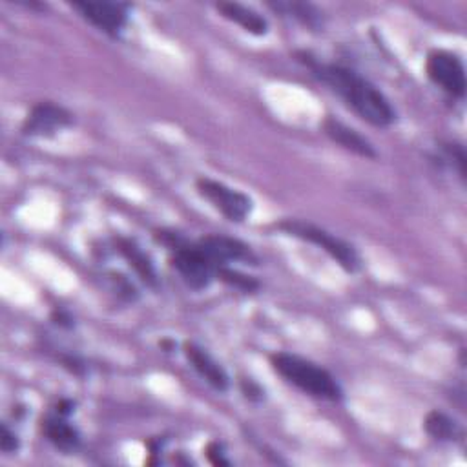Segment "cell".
Wrapping results in <instances>:
<instances>
[{
  "label": "cell",
  "mask_w": 467,
  "mask_h": 467,
  "mask_svg": "<svg viewBox=\"0 0 467 467\" xmlns=\"http://www.w3.org/2000/svg\"><path fill=\"white\" fill-rule=\"evenodd\" d=\"M296 57L313 71V75L322 84L334 91L349 108H352L354 114H358V117H361L369 125L377 128H388L397 121V112L391 107L389 99L375 84L369 82L354 70L340 64L320 62L307 51H298Z\"/></svg>",
  "instance_id": "1"
},
{
  "label": "cell",
  "mask_w": 467,
  "mask_h": 467,
  "mask_svg": "<svg viewBox=\"0 0 467 467\" xmlns=\"http://www.w3.org/2000/svg\"><path fill=\"white\" fill-rule=\"evenodd\" d=\"M200 248L209 256V259L218 266H227L230 261H247L256 265L257 257L250 250L248 245L236 238L221 236V234H210L198 241Z\"/></svg>",
  "instance_id": "9"
},
{
  "label": "cell",
  "mask_w": 467,
  "mask_h": 467,
  "mask_svg": "<svg viewBox=\"0 0 467 467\" xmlns=\"http://www.w3.org/2000/svg\"><path fill=\"white\" fill-rule=\"evenodd\" d=\"M42 433L57 449L64 453H71L80 445L79 431L62 415L46 416L42 420Z\"/></svg>",
  "instance_id": "13"
},
{
  "label": "cell",
  "mask_w": 467,
  "mask_h": 467,
  "mask_svg": "<svg viewBox=\"0 0 467 467\" xmlns=\"http://www.w3.org/2000/svg\"><path fill=\"white\" fill-rule=\"evenodd\" d=\"M268 6L277 12L284 14L300 24H304L309 30H322L323 28V17L322 12L307 3H268Z\"/></svg>",
  "instance_id": "15"
},
{
  "label": "cell",
  "mask_w": 467,
  "mask_h": 467,
  "mask_svg": "<svg viewBox=\"0 0 467 467\" xmlns=\"http://www.w3.org/2000/svg\"><path fill=\"white\" fill-rule=\"evenodd\" d=\"M322 128L327 134V137L331 141H334L336 145H340L341 148H345V150H349V152H352L360 157H365V159H377L378 157V152L375 150V146H372L361 134L349 128L341 121H338L334 117H327L323 121Z\"/></svg>",
  "instance_id": "11"
},
{
  "label": "cell",
  "mask_w": 467,
  "mask_h": 467,
  "mask_svg": "<svg viewBox=\"0 0 467 467\" xmlns=\"http://www.w3.org/2000/svg\"><path fill=\"white\" fill-rule=\"evenodd\" d=\"M218 277L221 279L223 284L238 289V291H243V293H254L259 289V282L257 279H254L252 276H247V274H241L238 270H232L229 266H221L218 270Z\"/></svg>",
  "instance_id": "17"
},
{
  "label": "cell",
  "mask_w": 467,
  "mask_h": 467,
  "mask_svg": "<svg viewBox=\"0 0 467 467\" xmlns=\"http://www.w3.org/2000/svg\"><path fill=\"white\" fill-rule=\"evenodd\" d=\"M184 356L186 360L191 361V365L198 370V375L216 391L219 393H225L229 391V386H230V380H229V375L227 370L200 345L192 343V341H186L184 343Z\"/></svg>",
  "instance_id": "10"
},
{
  "label": "cell",
  "mask_w": 467,
  "mask_h": 467,
  "mask_svg": "<svg viewBox=\"0 0 467 467\" xmlns=\"http://www.w3.org/2000/svg\"><path fill=\"white\" fill-rule=\"evenodd\" d=\"M155 239L172 250L170 265L191 289L203 291L214 282V277H218L219 268L209 259L198 243L184 241L177 232L168 230L155 232Z\"/></svg>",
  "instance_id": "3"
},
{
  "label": "cell",
  "mask_w": 467,
  "mask_h": 467,
  "mask_svg": "<svg viewBox=\"0 0 467 467\" xmlns=\"http://www.w3.org/2000/svg\"><path fill=\"white\" fill-rule=\"evenodd\" d=\"M196 186L198 192L232 223L245 221L252 212V200L241 191L230 189L225 182L214 181L210 177H200Z\"/></svg>",
  "instance_id": "5"
},
{
  "label": "cell",
  "mask_w": 467,
  "mask_h": 467,
  "mask_svg": "<svg viewBox=\"0 0 467 467\" xmlns=\"http://www.w3.org/2000/svg\"><path fill=\"white\" fill-rule=\"evenodd\" d=\"M216 10L221 14V17L241 26L245 32H248L252 35L261 37V35L268 33L266 19L263 15H259L257 12H254L252 8H247L238 3H218Z\"/></svg>",
  "instance_id": "12"
},
{
  "label": "cell",
  "mask_w": 467,
  "mask_h": 467,
  "mask_svg": "<svg viewBox=\"0 0 467 467\" xmlns=\"http://www.w3.org/2000/svg\"><path fill=\"white\" fill-rule=\"evenodd\" d=\"M19 447H21V440L15 434V431H12L8 424H3V429H0V449H3V453L6 454H12V453H17Z\"/></svg>",
  "instance_id": "19"
},
{
  "label": "cell",
  "mask_w": 467,
  "mask_h": 467,
  "mask_svg": "<svg viewBox=\"0 0 467 467\" xmlns=\"http://www.w3.org/2000/svg\"><path fill=\"white\" fill-rule=\"evenodd\" d=\"M117 248L119 252L125 256V259L130 263V266L139 274V277L146 285H155L157 284V274L154 268V263L150 261V257L130 239H117Z\"/></svg>",
  "instance_id": "14"
},
{
  "label": "cell",
  "mask_w": 467,
  "mask_h": 467,
  "mask_svg": "<svg viewBox=\"0 0 467 467\" xmlns=\"http://www.w3.org/2000/svg\"><path fill=\"white\" fill-rule=\"evenodd\" d=\"M79 15L99 32L117 37L128 23L130 5L126 3H71Z\"/></svg>",
  "instance_id": "7"
},
{
  "label": "cell",
  "mask_w": 467,
  "mask_h": 467,
  "mask_svg": "<svg viewBox=\"0 0 467 467\" xmlns=\"http://www.w3.org/2000/svg\"><path fill=\"white\" fill-rule=\"evenodd\" d=\"M62 363H64L66 369H70V370L73 372V375H77V377L82 375L84 365H82V361H79L75 356H66V358H62Z\"/></svg>",
  "instance_id": "22"
},
{
  "label": "cell",
  "mask_w": 467,
  "mask_h": 467,
  "mask_svg": "<svg viewBox=\"0 0 467 467\" xmlns=\"http://www.w3.org/2000/svg\"><path fill=\"white\" fill-rule=\"evenodd\" d=\"M71 123L73 116L66 108L51 101H42L28 114L23 125V132L30 137H53L64 128L71 126Z\"/></svg>",
  "instance_id": "8"
},
{
  "label": "cell",
  "mask_w": 467,
  "mask_h": 467,
  "mask_svg": "<svg viewBox=\"0 0 467 467\" xmlns=\"http://www.w3.org/2000/svg\"><path fill=\"white\" fill-rule=\"evenodd\" d=\"M73 411V404L70 400H62L59 406H57V415H62V416H68L71 415Z\"/></svg>",
  "instance_id": "24"
},
{
  "label": "cell",
  "mask_w": 467,
  "mask_h": 467,
  "mask_svg": "<svg viewBox=\"0 0 467 467\" xmlns=\"http://www.w3.org/2000/svg\"><path fill=\"white\" fill-rule=\"evenodd\" d=\"M440 152H442L440 161L447 163L449 166L454 164V168L460 173V177L465 179V161L467 159H465L463 146L458 145V143H442L440 145Z\"/></svg>",
  "instance_id": "18"
},
{
  "label": "cell",
  "mask_w": 467,
  "mask_h": 467,
  "mask_svg": "<svg viewBox=\"0 0 467 467\" xmlns=\"http://www.w3.org/2000/svg\"><path fill=\"white\" fill-rule=\"evenodd\" d=\"M223 454H225V453H223V445L218 444V442H212V444L207 447V456H209V460H210L214 465H229V463H230V460H227Z\"/></svg>",
  "instance_id": "20"
},
{
  "label": "cell",
  "mask_w": 467,
  "mask_h": 467,
  "mask_svg": "<svg viewBox=\"0 0 467 467\" xmlns=\"http://www.w3.org/2000/svg\"><path fill=\"white\" fill-rule=\"evenodd\" d=\"M277 229L289 234V236H294L298 239H304V241H309L316 247H320L322 250H325L345 272H358L360 266H361V259L356 252V248L352 245H349L347 241L340 239L338 236L316 227V225H311V223H305V221H298V219H285L277 225Z\"/></svg>",
  "instance_id": "4"
},
{
  "label": "cell",
  "mask_w": 467,
  "mask_h": 467,
  "mask_svg": "<svg viewBox=\"0 0 467 467\" xmlns=\"http://www.w3.org/2000/svg\"><path fill=\"white\" fill-rule=\"evenodd\" d=\"M241 391L250 402H261L263 400V389L257 384H254L252 380H243L241 382Z\"/></svg>",
  "instance_id": "21"
},
{
  "label": "cell",
  "mask_w": 467,
  "mask_h": 467,
  "mask_svg": "<svg viewBox=\"0 0 467 467\" xmlns=\"http://www.w3.org/2000/svg\"><path fill=\"white\" fill-rule=\"evenodd\" d=\"M270 363L279 377L309 397L329 402H340L343 398L341 386L336 378L327 369L311 360L291 352H276L270 356Z\"/></svg>",
  "instance_id": "2"
},
{
  "label": "cell",
  "mask_w": 467,
  "mask_h": 467,
  "mask_svg": "<svg viewBox=\"0 0 467 467\" xmlns=\"http://www.w3.org/2000/svg\"><path fill=\"white\" fill-rule=\"evenodd\" d=\"M427 77L451 98L462 99L465 96V68L458 55L444 50L431 51L425 62Z\"/></svg>",
  "instance_id": "6"
},
{
  "label": "cell",
  "mask_w": 467,
  "mask_h": 467,
  "mask_svg": "<svg viewBox=\"0 0 467 467\" xmlns=\"http://www.w3.org/2000/svg\"><path fill=\"white\" fill-rule=\"evenodd\" d=\"M424 429L431 438L440 442H451L462 434V429L456 424V420H453L442 411H431L424 420Z\"/></svg>",
  "instance_id": "16"
},
{
  "label": "cell",
  "mask_w": 467,
  "mask_h": 467,
  "mask_svg": "<svg viewBox=\"0 0 467 467\" xmlns=\"http://www.w3.org/2000/svg\"><path fill=\"white\" fill-rule=\"evenodd\" d=\"M53 322L61 327H71L73 325V318L64 311H55L53 313Z\"/></svg>",
  "instance_id": "23"
}]
</instances>
